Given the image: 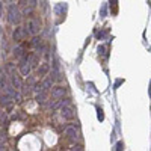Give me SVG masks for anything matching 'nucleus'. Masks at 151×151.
Returning <instances> with one entry per match:
<instances>
[{"label":"nucleus","instance_id":"1","mask_svg":"<svg viewBox=\"0 0 151 151\" xmlns=\"http://www.w3.org/2000/svg\"><path fill=\"white\" fill-rule=\"evenodd\" d=\"M18 70L21 73V76L27 77L30 74V70H32V65H30V56L27 53H24L21 58H20V64H18Z\"/></svg>","mask_w":151,"mask_h":151},{"label":"nucleus","instance_id":"2","mask_svg":"<svg viewBox=\"0 0 151 151\" xmlns=\"http://www.w3.org/2000/svg\"><path fill=\"white\" fill-rule=\"evenodd\" d=\"M21 12H20V9H18V6L17 5H9V8H8V21L11 23V24H18L20 23V20H21Z\"/></svg>","mask_w":151,"mask_h":151},{"label":"nucleus","instance_id":"3","mask_svg":"<svg viewBox=\"0 0 151 151\" xmlns=\"http://www.w3.org/2000/svg\"><path fill=\"white\" fill-rule=\"evenodd\" d=\"M24 27H26V30H27V35H38V32H40V29H41V24H40L38 20L30 18Z\"/></svg>","mask_w":151,"mask_h":151},{"label":"nucleus","instance_id":"4","mask_svg":"<svg viewBox=\"0 0 151 151\" xmlns=\"http://www.w3.org/2000/svg\"><path fill=\"white\" fill-rule=\"evenodd\" d=\"M26 36H27V30H26V27H23V26L15 27L14 33H12V38H14V40H15L17 42H21Z\"/></svg>","mask_w":151,"mask_h":151},{"label":"nucleus","instance_id":"5","mask_svg":"<svg viewBox=\"0 0 151 151\" xmlns=\"http://www.w3.org/2000/svg\"><path fill=\"white\" fill-rule=\"evenodd\" d=\"M65 136L71 142H76L79 139V132H77V129H76L74 125H68V127L65 129Z\"/></svg>","mask_w":151,"mask_h":151},{"label":"nucleus","instance_id":"6","mask_svg":"<svg viewBox=\"0 0 151 151\" xmlns=\"http://www.w3.org/2000/svg\"><path fill=\"white\" fill-rule=\"evenodd\" d=\"M60 115H62V118H64V119L71 121L74 118V112H73V109L68 104L67 106H60Z\"/></svg>","mask_w":151,"mask_h":151},{"label":"nucleus","instance_id":"7","mask_svg":"<svg viewBox=\"0 0 151 151\" xmlns=\"http://www.w3.org/2000/svg\"><path fill=\"white\" fill-rule=\"evenodd\" d=\"M9 80H11V85L14 86V88H17V89H20V88H23V82H21V77L17 74V71L15 73H12V74H9Z\"/></svg>","mask_w":151,"mask_h":151},{"label":"nucleus","instance_id":"8","mask_svg":"<svg viewBox=\"0 0 151 151\" xmlns=\"http://www.w3.org/2000/svg\"><path fill=\"white\" fill-rule=\"evenodd\" d=\"M64 95H65V88L64 86H55L52 89V97L56 98V100L64 98Z\"/></svg>","mask_w":151,"mask_h":151},{"label":"nucleus","instance_id":"9","mask_svg":"<svg viewBox=\"0 0 151 151\" xmlns=\"http://www.w3.org/2000/svg\"><path fill=\"white\" fill-rule=\"evenodd\" d=\"M36 103L38 104H45V101H47V91H38L36 92Z\"/></svg>","mask_w":151,"mask_h":151},{"label":"nucleus","instance_id":"10","mask_svg":"<svg viewBox=\"0 0 151 151\" xmlns=\"http://www.w3.org/2000/svg\"><path fill=\"white\" fill-rule=\"evenodd\" d=\"M48 71H50V65L47 64V62H42V64L38 67V76H47L48 74Z\"/></svg>","mask_w":151,"mask_h":151},{"label":"nucleus","instance_id":"11","mask_svg":"<svg viewBox=\"0 0 151 151\" xmlns=\"http://www.w3.org/2000/svg\"><path fill=\"white\" fill-rule=\"evenodd\" d=\"M53 88V79H45L41 85H40V91H48Z\"/></svg>","mask_w":151,"mask_h":151},{"label":"nucleus","instance_id":"12","mask_svg":"<svg viewBox=\"0 0 151 151\" xmlns=\"http://www.w3.org/2000/svg\"><path fill=\"white\" fill-rule=\"evenodd\" d=\"M67 8H68L67 3H58L56 8H55V11H56V14H58V15H65Z\"/></svg>","mask_w":151,"mask_h":151},{"label":"nucleus","instance_id":"13","mask_svg":"<svg viewBox=\"0 0 151 151\" xmlns=\"http://www.w3.org/2000/svg\"><path fill=\"white\" fill-rule=\"evenodd\" d=\"M32 47H35L38 50H44L41 47V38H38L36 35H33V38H32Z\"/></svg>","mask_w":151,"mask_h":151},{"label":"nucleus","instance_id":"14","mask_svg":"<svg viewBox=\"0 0 151 151\" xmlns=\"http://www.w3.org/2000/svg\"><path fill=\"white\" fill-rule=\"evenodd\" d=\"M14 55H15V58H18V59H20V58L24 55V45H18V47H15Z\"/></svg>","mask_w":151,"mask_h":151},{"label":"nucleus","instance_id":"15","mask_svg":"<svg viewBox=\"0 0 151 151\" xmlns=\"http://www.w3.org/2000/svg\"><path fill=\"white\" fill-rule=\"evenodd\" d=\"M106 15H107V3H103L101 8H100V17L104 18Z\"/></svg>","mask_w":151,"mask_h":151},{"label":"nucleus","instance_id":"16","mask_svg":"<svg viewBox=\"0 0 151 151\" xmlns=\"http://www.w3.org/2000/svg\"><path fill=\"white\" fill-rule=\"evenodd\" d=\"M97 118H98V121H100V122L104 121V112H103V109H101V107H97Z\"/></svg>","mask_w":151,"mask_h":151},{"label":"nucleus","instance_id":"17","mask_svg":"<svg viewBox=\"0 0 151 151\" xmlns=\"http://www.w3.org/2000/svg\"><path fill=\"white\" fill-rule=\"evenodd\" d=\"M6 71L8 74H12V73H15V64H12V62H8V65H6Z\"/></svg>","mask_w":151,"mask_h":151},{"label":"nucleus","instance_id":"18","mask_svg":"<svg viewBox=\"0 0 151 151\" xmlns=\"http://www.w3.org/2000/svg\"><path fill=\"white\" fill-rule=\"evenodd\" d=\"M110 2V11L113 14H116V5H118V0H109Z\"/></svg>","mask_w":151,"mask_h":151},{"label":"nucleus","instance_id":"19","mask_svg":"<svg viewBox=\"0 0 151 151\" xmlns=\"http://www.w3.org/2000/svg\"><path fill=\"white\" fill-rule=\"evenodd\" d=\"M6 113L8 112H5L3 109H0V122H2V124L6 122Z\"/></svg>","mask_w":151,"mask_h":151},{"label":"nucleus","instance_id":"20","mask_svg":"<svg viewBox=\"0 0 151 151\" xmlns=\"http://www.w3.org/2000/svg\"><path fill=\"white\" fill-rule=\"evenodd\" d=\"M97 52H98L100 55H104V56H107V53H106V47H104V45H98Z\"/></svg>","mask_w":151,"mask_h":151},{"label":"nucleus","instance_id":"21","mask_svg":"<svg viewBox=\"0 0 151 151\" xmlns=\"http://www.w3.org/2000/svg\"><path fill=\"white\" fill-rule=\"evenodd\" d=\"M104 36H106V32H104V30H100V32H97V38H98V40H103Z\"/></svg>","mask_w":151,"mask_h":151},{"label":"nucleus","instance_id":"22","mask_svg":"<svg viewBox=\"0 0 151 151\" xmlns=\"http://www.w3.org/2000/svg\"><path fill=\"white\" fill-rule=\"evenodd\" d=\"M122 83H124V79H118V80L115 82V86H113V88H119Z\"/></svg>","mask_w":151,"mask_h":151},{"label":"nucleus","instance_id":"23","mask_svg":"<svg viewBox=\"0 0 151 151\" xmlns=\"http://www.w3.org/2000/svg\"><path fill=\"white\" fill-rule=\"evenodd\" d=\"M122 147H124V144H122V142H118V144L115 145V150H116V151H121V150H124Z\"/></svg>","mask_w":151,"mask_h":151},{"label":"nucleus","instance_id":"24","mask_svg":"<svg viewBox=\"0 0 151 151\" xmlns=\"http://www.w3.org/2000/svg\"><path fill=\"white\" fill-rule=\"evenodd\" d=\"M148 94H150V97H151V82H150V88H148Z\"/></svg>","mask_w":151,"mask_h":151},{"label":"nucleus","instance_id":"25","mask_svg":"<svg viewBox=\"0 0 151 151\" xmlns=\"http://www.w3.org/2000/svg\"><path fill=\"white\" fill-rule=\"evenodd\" d=\"M0 14H2V5H0Z\"/></svg>","mask_w":151,"mask_h":151}]
</instances>
